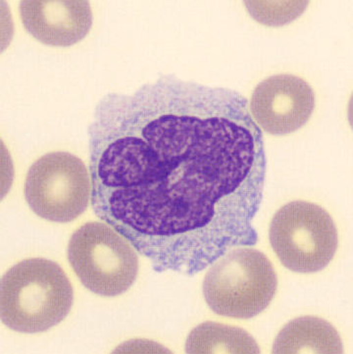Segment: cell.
Wrapping results in <instances>:
<instances>
[{"label":"cell","mask_w":353,"mask_h":354,"mask_svg":"<svg viewBox=\"0 0 353 354\" xmlns=\"http://www.w3.org/2000/svg\"><path fill=\"white\" fill-rule=\"evenodd\" d=\"M93 209L156 272L193 276L256 245L263 133L244 95L175 76L110 93L88 128Z\"/></svg>","instance_id":"obj_1"},{"label":"cell","mask_w":353,"mask_h":354,"mask_svg":"<svg viewBox=\"0 0 353 354\" xmlns=\"http://www.w3.org/2000/svg\"><path fill=\"white\" fill-rule=\"evenodd\" d=\"M73 302L69 278L59 264L51 260H22L2 277L0 317L15 332H46L67 317Z\"/></svg>","instance_id":"obj_2"},{"label":"cell","mask_w":353,"mask_h":354,"mask_svg":"<svg viewBox=\"0 0 353 354\" xmlns=\"http://www.w3.org/2000/svg\"><path fill=\"white\" fill-rule=\"evenodd\" d=\"M210 266L202 290L214 313L224 317L254 318L274 299L278 288L274 266L256 248H231Z\"/></svg>","instance_id":"obj_3"},{"label":"cell","mask_w":353,"mask_h":354,"mask_svg":"<svg viewBox=\"0 0 353 354\" xmlns=\"http://www.w3.org/2000/svg\"><path fill=\"white\" fill-rule=\"evenodd\" d=\"M135 248L105 222L79 227L68 245L70 266L85 288L104 297L128 292L139 274Z\"/></svg>","instance_id":"obj_4"},{"label":"cell","mask_w":353,"mask_h":354,"mask_svg":"<svg viewBox=\"0 0 353 354\" xmlns=\"http://www.w3.org/2000/svg\"><path fill=\"white\" fill-rule=\"evenodd\" d=\"M269 240L280 263L296 273L322 271L335 257L338 232L328 211L316 203L291 201L276 212Z\"/></svg>","instance_id":"obj_5"},{"label":"cell","mask_w":353,"mask_h":354,"mask_svg":"<svg viewBox=\"0 0 353 354\" xmlns=\"http://www.w3.org/2000/svg\"><path fill=\"white\" fill-rule=\"evenodd\" d=\"M92 192L86 164L69 152L41 156L30 167L25 180L28 205L50 222H72L81 216L90 205Z\"/></svg>","instance_id":"obj_6"},{"label":"cell","mask_w":353,"mask_h":354,"mask_svg":"<svg viewBox=\"0 0 353 354\" xmlns=\"http://www.w3.org/2000/svg\"><path fill=\"white\" fill-rule=\"evenodd\" d=\"M316 95L305 79L292 74L268 77L257 84L249 103L252 119L261 131L286 136L310 120Z\"/></svg>","instance_id":"obj_7"},{"label":"cell","mask_w":353,"mask_h":354,"mask_svg":"<svg viewBox=\"0 0 353 354\" xmlns=\"http://www.w3.org/2000/svg\"><path fill=\"white\" fill-rule=\"evenodd\" d=\"M19 9L26 30L46 46H74L92 29V7L86 0H23Z\"/></svg>","instance_id":"obj_8"},{"label":"cell","mask_w":353,"mask_h":354,"mask_svg":"<svg viewBox=\"0 0 353 354\" xmlns=\"http://www.w3.org/2000/svg\"><path fill=\"white\" fill-rule=\"evenodd\" d=\"M272 353H343V342L338 330L328 321L314 316L294 319L276 337Z\"/></svg>","instance_id":"obj_9"},{"label":"cell","mask_w":353,"mask_h":354,"mask_svg":"<svg viewBox=\"0 0 353 354\" xmlns=\"http://www.w3.org/2000/svg\"><path fill=\"white\" fill-rule=\"evenodd\" d=\"M186 353L258 354L261 351L256 339L247 330L209 321L191 330L187 339Z\"/></svg>","instance_id":"obj_10"}]
</instances>
